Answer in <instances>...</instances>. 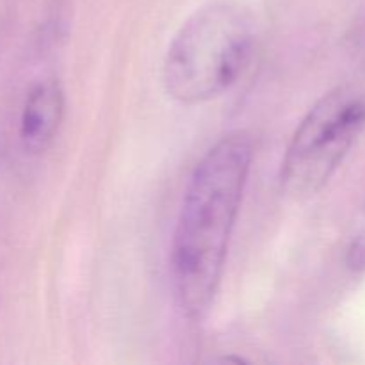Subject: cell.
I'll list each match as a JSON object with an SVG mask.
<instances>
[{"mask_svg":"<svg viewBox=\"0 0 365 365\" xmlns=\"http://www.w3.org/2000/svg\"><path fill=\"white\" fill-rule=\"evenodd\" d=\"M252 160L250 134L232 132L202 157L187 182L171 246V278L189 319H202L216 296Z\"/></svg>","mask_w":365,"mask_h":365,"instance_id":"obj_1","label":"cell"},{"mask_svg":"<svg viewBox=\"0 0 365 365\" xmlns=\"http://www.w3.org/2000/svg\"><path fill=\"white\" fill-rule=\"evenodd\" d=\"M250 20L230 4H210L180 27L164 59L171 98L198 106L237 84L253 56Z\"/></svg>","mask_w":365,"mask_h":365,"instance_id":"obj_2","label":"cell"},{"mask_svg":"<svg viewBox=\"0 0 365 365\" xmlns=\"http://www.w3.org/2000/svg\"><path fill=\"white\" fill-rule=\"evenodd\" d=\"M365 127V100L339 88L317 100L292 134L284 160L282 185L296 196L319 191Z\"/></svg>","mask_w":365,"mask_h":365,"instance_id":"obj_3","label":"cell"},{"mask_svg":"<svg viewBox=\"0 0 365 365\" xmlns=\"http://www.w3.org/2000/svg\"><path fill=\"white\" fill-rule=\"evenodd\" d=\"M64 114V93L56 78L36 82L20 118V139L31 152H43L56 138Z\"/></svg>","mask_w":365,"mask_h":365,"instance_id":"obj_4","label":"cell"},{"mask_svg":"<svg viewBox=\"0 0 365 365\" xmlns=\"http://www.w3.org/2000/svg\"><path fill=\"white\" fill-rule=\"evenodd\" d=\"M346 266L353 273H365V232H360L346 248Z\"/></svg>","mask_w":365,"mask_h":365,"instance_id":"obj_5","label":"cell"}]
</instances>
